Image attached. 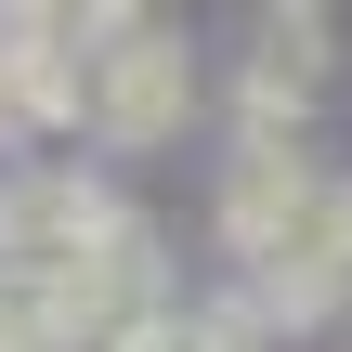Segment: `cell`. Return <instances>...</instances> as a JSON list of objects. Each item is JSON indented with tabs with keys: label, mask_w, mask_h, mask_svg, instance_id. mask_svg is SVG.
<instances>
[{
	"label": "cell",
	"mask_w": 352,
	"mask_h": 352,
	"mask_svg": "<svg viewBox=\"0 0 352 352\" xmlns=\"http://www.w3.org/2000/svg\"><path fill=\"white\" fill-rule=\"evenodd\" d=\"M183 118H196V52L131 13V39L91 65V144H104V157H157Z\"/></svg>",
	"instance_id": "1"
},
{
	"label": "cell",
	"mask_w": 352,
	"mask_h": 352,
	"mask_svg": "<svg viewBox=\"0 0 352 352\" xmlns=\"http://www.w3.org/2000/svg\"><path fill=\"white\" fill-rule=\"evenodd\" d=\"M327 183L340 170H314L300 144H235V170H222V261H248V287L300 248V222L327 209Z\"/></svg>",
	"instance_id": "2"
},
{
	"label": "cell",
	"mask_w": 352,
	"mask_h": 352,
	"mask_svg": "<svg viewBox=\"0 0 352 352\" xmlns=\"http://www.w3.org/2000/svg\"><path fill=\"white\" fill-rule=\"evenodd\" d=\"M248 300L274 314V340H287V327H327V314L352 300V170L327 183V209L300 222V248H287V261H274V274H261Z\"/></svg>",
	"instance_id": "3"
},
{
	"label": "cell",
	"mask_w": 352,
	"mask_h": 352,
	"mask_svg": "<svg viewBox=\"0 0 352 352\" xmlns=\"http://www.w3.org/2000/svg\"><path fill=\"white\" fill-rule=\"evenodd\" d=\"M314 65H327V13H248V78L261 91L314 104Z\"/></svg>",
	"instance_id": "4"
},
{
	"label": "cell",
	"mask_w": 352,
	"mask_h": 352,
	"mask_svg": "<svg viewBox=\"0 0 352 352\" xmlns=\"http://www.w3.org/2000/svg\"><path fill=\"white\" fill-rule=\"evenodd\" d=\"M274 340V314L248 300V287H222V300H183V352H261Z\"/></svg>",
	"instance_id": "5"
},
{
	"label": "cell",
	"mask_w": 352,
	"mask_h": 352,
	"mask_svg": "<svg viewBox=\"0 0 352 352\" xmlns=\"http://www.w3.org/2000/svg\"><path fill=\"white\" fill-rule=\"evenodd\" d=\"M0 352H39V300H26L13 274H0Z\"/></svg>",
	"instance_id": "6"
},
{
	"label": "cell",
	"mask_w": 352,
	"mask_h": 352,
	"mask_svg": "<svg viewBox=\"0 0 352 352\" xmlns=\"http://www.w3.org/2000/svg\"><path fill=\"white\" fill-rule=\"evenodd\" d=\"M118 352H183V314H144V327H131Z\"/></svg>",
	"instance_id": "7"
},
{
	"label": "cell",
	"mask_w": 352,
	"mask_h": 352,
	"mask_svg": "<svg viewBox=\"0 0 352 352\" xmlns=\"http://www.w3.org/2000/svg\"><path fill=\"white\" fill-rule=\"evenodd\" d=\"M0 144H13V91H0Z\"/></svg>",
	"instance_id": "8"
}]
</instances>
